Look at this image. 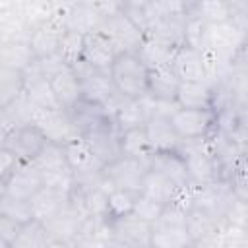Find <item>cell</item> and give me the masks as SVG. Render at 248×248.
Instances as JSON below:
<instances>
[{
	"label": "cell",
	"mask_w": 248,
	"mask_h": 248,
	"mask_svg": "<svg viewBox=\"0 0 248 248\" xmlns=\"http://www.w3.org/2000/svg\"><path fill=\"white\" fill-rule=\"evenodd\" d=\"M0 215H6V217H10V219H14L21 225L33 219L29 200L14 198V196H8V194L0 196Z\"/></svg>",
	"instance_id": "f35d334b"
},
{
	"label": "cell",
	"mask_w": 248,
	"mask_h": 248,
	"mask_svg": "<svg viewBox=\"0 0 248 248\" xmlns=\"http://www.w3.org/2000/svg\"><path fill=\"white\" fill-rule=\"evenodd\" d=\"M19 231H21V223L6 215H0V248H12Z\"/></svg>",
	"instance_id": "7bdbcfd3"
},
{
	"label": "cell",
	"mask_w": 248,
	"mask_h": 248,
	"mask_svg": "<svg viewBox=\"0 0 248 248\" xmlns=\"http://www.w3.org/2000/svg\"><path fill=\"white\" fill-rule=\"evenodd\" d=\"M108 76L114 89L122 97H145L149 68L138 56V52H118L108 68Z\"/></svg>",
	"instance_id": "6da1fadb"
},
{
	"label": "cell",
	"mask_w": 248,
	"mask_h": 248,
	"mask_svg": "<svg viewBox=\"0 0 248 248\" xmlns=\"http://www.w3.org/2000/svg\"><path fill=\"white\" fill-rule=\"evenodd\" d=\"M221 223L223 221H217L215 217H211L207 211H203L200 207L188 209V213H186V232L190 236L192 246L209 244Z\"/></svg>",
	"instance_id": "603a6c76"
},
{
	"label": "cell",
	"mask_w": 248,
	"mask_h": 248,
	"mask_svg": "<svg viewBox=\"0 0 248 248\" xmlns=\"http://www.w3.org/2000/svg\"><path fill=\"white\" fill-rule=\"evenodd\" d=\"M147 169L161 172L163 176L172 180L176 186L190 182L188 172H186V163H184V157L180 151H153L149 157Z\"/></svg>",
	"instance_id": "44dd1931"
},
{
	"label": "cell",
	"mask_w": 248,
	"mask_h": 248,
	"mask_svg": "<svg viewBox=\"0 0 248 248\" xmlns=\"http://www.w3.org/2000/svg\"><path fill=\"white\" fill-rule=\"evenodd\" d=\"M118 147H120V155L140 159L145 165L149 163V157L153 153L143 126H136V128H128L124 132H118Z\"/></svg>",
	"instance_id": "484cf974"
},
{
	"label": "cell",
	"mask_w": 248,
	"mask_h": 248,
	"mask_svg": "<svg viewBox=\"0 0 248 248\" xmlns=\"http://www.w3.org/2000/svg\"><path fill=\"white\" fill-rule=\"evenodd\" d=\"M170 70L180 81H205V70L202 64L200 50L180 45L170 60Z\"/></svg>",
	"instance_id": "ac0fdd59"
},
{
	"label": "cell",
	"mask_w": 248,
	"mask_h": 248,
	"mask_svg": "<svg viewBox=\"0 0 248 248\" xmlns=\"http://www.w3.org/2000/svg\"><path fill=\"white\" fill-rule=\"evenodd\" d=\"M149 246H155V248H184V246H192V242H190V236H188L186 229H163V227L153 225Z\"/></svg>",
	"instance_id": "836d02e7"
},
{
	"label": "cell",
	"mask_w": 248,
	"mask_h": 248,
	"mask_svg": "<svg viewBox=\"0 0 248 248\" xmlns=\"http://www.w3.org/2000/svg\"><path fill=\"white\" fill-rule=\"evenodd\" d=\"M83 41L85 35L74 29H66L60 37V45H58V54L64 58V62L68 66L78 64L83 58Z\"/></svg>",
	"instance_id": "d6a6232c"
},
{
	"label": "cell",
	"mask_w": 248,
	"mask_h": 248,
	"mask_svg": "<svg viewBox=\"0 0 248 248\" xmlns=\"http://www.w3.org/2000/svg\"><path fill=\"white\" fill-rule=\"evenodd\" d=\"M14 128V124L10 122V118H8V112H6V107L4 105H0V130H4V132H10Z\"/></svg>",
	"instance_id": "681fc988"
},
{
	"label": "cell",
	"mask_w": 248,
	"mask_h": 248,
	"mask_svg": "<svg viewBox=\"0 0 248 248\" xmlns=\"http://www.w3.org/2000/svg\"><path fill=\"white\" fill-rule=\"evenodd\" d=\"M174 103L182 108H213L215 89L207 81H180Z\"/></svg>",
	"instance_id": "ffe728a7"
},
{
	"label": "cell",
	"mask_w": 248,
	"mask_h": 248,
	"mask_svg": "<svg viewBox=\"0 0 248 248\" xmlns=\"http://www.w3.org/2000/svg\"><path fill=\"white\" fill-rule=\"evenodd\" d=\"M194 16L202 17L205 23H221L232 19L234 10L227 0H198Z\"/></svg>",
	"instance_id": "1f68e13d"
},
{
	"label": "cell",
	"mask_w": 248,
	"mask_h": 248,
	"mask_svg": "<svg viewBox=\"0 0 248 248\" xmlns=\"http://www.w3.org/2000/svg\"><path fill=\"white\" fill-rule=\"evenodd\" d=\"M99 31L110 41L116 54L118 52H136L143 39V33L128 19V16L122 10L107 16Z\"/></svg>",
	"instance_id": "8992f818"
},
{
	"label": "cell",
	"mask_w": 248,
	"mask_h": 248,
	"mask_svg": "<svg viewBox=\"0 0 248 248\" xmlns=\"http://www.w3.org/2000/svg\"><path fill=\"white\" fill-rule=\"evenodd\" d=\"M6 134H8V132L0 130V147H4V143H6Z\"/></svg>",
	"instance_id": "816d5d0a"
},
{
	"label": "cell",
	"mask_w": 248,
	"mask_h": 248,
	"mask_svg": "<svg viewBox=\"0 0 248 248\" xmlns=\"http://www.w3.org/2000/svg\"><path fill=\"white\" fill-rule=\"evenodd\" d=\"M31 124L39 126L43 130V134L46 136V140L56 141V143H64L78 134L74 120L70 116V112L62 107L56 108H41L37 105H33V116H31Z\"/></svg>",
	"instance_id": "5b68a950"
},
{
	"label": "cell",
	"mask_w": 248,
	"mask_h": 248,
	"mask_svg": "<svg viewBox=\"0 0 248 248\" xmlns=\"http://www.w3.org/2000/svg\"><path fill=\"white\" fill-rule=\"evenodd\" d=\"M178 46L167 45L159 39H153L149 35H143L140 46H138V56L143 60V64L151 70V68H161V66H170V60L174 56V50Z\"/></svg>",
	"instance_id": "4316f807"
},
{
	"label": "cell",
	"mask_w": 248,
	"mask_h": 248,
	"mask_svg": "<svg viewBox=\"0 0 248 248\" xmlns=\"http://www.w3.org/2000/svg\"><path fill=\"white\" fill-rule=\"evenodd\" d=\"M6 112L10 122L16 126H25L31 124V116H33V103L27 99L25 93H19L10 105H6Z\"/></svg>",
	"instance_id": "60d3db41"
},
{
	"label": "cell",
	"mask_w": 248,
	"mask_h": 248,
	"mask_svg": "<svg viewBox=\"0 0 248 248\" xmlns=\"http://www.w3.org/2000/svg\"><path fill=\"white\" fill-rule=\"evenodd\" d=\"M41 180L43 186L52 188L60 194H70L76 186V174L70 167L66 169H56V170H41Z\"/></svg>",
	"instance_id": "74e56055"
},
{
	"label": "cell",
	"mask_w": 248,
	"mask_h": 248,
	"mask_svg": "<svg viewBox=\"0 0 248 248\" xmlns=\"http://www.w3.org/2000/svg\"><path fill=\"white\" fill-rule=\"evenodd\" d=\"M112 120L116 124L118 132H124L128 128H136V126H143L147 116H149V108H147V99L140 97H122L118 95V99L114 101L112 108H110Z\"/></svg>",
	"instance_id": "9a60e30c"
},
{
	"label": "cell",
	"mask_w": 248,
	"mask_h": 248,
	"mask_svg": "<svg viewBox=\"0 0 248 248\" xmlns=\"http://www.w3.org/2000/svg\"><path fill=\"white\" fill-rule=\"evenodd\" d=\"M155 0H120V10H141Z\"/></svg>",
	"instance_id": "c3c4849f"
},
{
	"label": "cell",
	"mask_w": 248,
	"mask_h": 248,
	"mask_svg": "<svg viewBox=\"0 0 248 248\" xmlns=\"http://www.w3.org/2000/svg\"><path fill=\"white\" fill-rule=\"evenodd\" d=\"M62 149H64L66 163L74 170L76 176L93 174V172L103 170V167H105V163L97 157V153L93 151V147L87 143V140L83 136H76V138L64 141Z\"/></svg>",
	"instance_id": "8fae6325"
},
{
	"label": "cell",
	"mask_w": 248,
	"mask_h": 248,
	"mask_svg": "<svg viewBox=\"0 0 248 248\" xmlns=\"http://www.w3.org/2000/svg\"><path fill=\"white\" fill-rule=\"evenodd\" d=\"M46 141L48 140L39 126L25 124V126H16L6 134L4 147H8L12 153H16V157L21 161H33L41 153V149L45 147Z\"/></svg>",
	"instance_id": "9c48e42d"
},
{
	"label": "cell",
	"mask_w": 248,
	"mask_h": 248,
	"mask_svg": "<svg viewBox=\"0 0 248 248\" xmlns=\"http://www.w3.org/2000/svg\"><path fill=\"white\" fill-rule=\"evenodd\" d=\"M180 79L174 76L170 66L151 68L147 76V97L155 101H174Z\"/></svg>",
	"instance_id": "d4e9b609"
},
{
	"label": "cell",
	"mask_w": 248,
	"mask_h": 248,
	"mask_svg": "<svg viewBox=\"0 0 248 248\" xmlns=\"http://www.w3.org/2000/svg\"><path fill=\"white\" fill-rule=\"evenodd\" d=\"M170 122L180 140H200L217 130V110L176 107L170 112Z\"/></svg>",
	"instance_id": "277c9868"
},
{
	"label": "cell",
	"mask_w": 248,
	"mask_h": 248,
	"mask_svg": "<svg viewBox=\"0 0 248 248\" xmlns=\"http://www.w3.org/2000/svg\"><path fill=\"white\" fill-rule=\"evenodd\" d=\"M19 93H23V74L19 70L0 66V105H10Z\"/></svg>",
	"instance_id": "e575fe53"
},
{
	"label": "cell",
	"mask_w": 248,
	"mask_h": 248,
	"mask_svg": "<svg viewBox=\"0 0 248 248\" xmlns=\"http://www.w3.org/2000/svg\"><path fill=\"white\" fill-rule=\"evenodd\" d=\"M35 60L27 41H6L0 45V66L23 72Z\"/></svg>",
	"instance_id": "f546056e"
},
{
	"label": "cell",
	"mask_w": 248,
	"mask_h": 248,
	"mask_svg": "<svg viewBox=\"0 0 248 248\" xmlns=\"http://www.w3.org/2000/svg\"><path fill=\"white\" fill-rule=\"evenodd\" d=\"M225 221L238 225V227H248V209H246V200L242 198H234L232 203L229 205L227 213H225Z\"/></svg>",
	"instance_id": "ee69618b"
},
{
	"label": "cell",
	"mask_w": 248,
	"mask_h": 248,
	"mask_svg": "<svg viewBox=\"0 0 248 248\" xmlns=\"http://www.w3.org/2000/svg\"><path fill=\"white\" fill-rule=\"evenodd\" d=\"M184 19L186 16H174V14H167L159 23H155L145 35L159 39L167 45L172 46H180L184 43Z\"/></svg>",
	"instance_id": "f1b7e54d"
},
{
	"label": "cell",
	"mask_w": 248,
	"mask_h": 248,
	"mask_svg": "<svg viewBox=\"0 0 248 248\" xmlns=\"http://www.w3.org/2000/svg\"><path fill=\"white\" fill-rule=\"evenodd\" d=\"M87 143L93 147V151L97 153V157L107 165L112 159H116L120 155V147H118V130L116 124L112 120V116L105 118L103 122H99L97 126H93L91 130H87L85 134H81Z\"/></svg>",
	"instance_id": "5bb4252c"
},
{
	"label": "cell",
	"mask_w": 248,
	"mask_h": 248,
	"mask_svg": "<svg viewBox=\"0 0 248 248\" xmlns=\"http://www.w3.org/2000/svg\"><path fill=\"white\" fill-rule=\"evenodd\" d=\"M17 161L19 159L16 157V153H12L8 147H0V178L2 180L8 178V174L16 169Z\"/></svg>",
	"instance_id": "7dc6e473"
},
{
	"label": "cell",
	"mask_w": 248,
	"mask_h": 248,
	"mask_svg": "<svg viewBox=\"0 0 248 248\" xmlns=\"http://www.w3.org/2000/svg\"><path fill=\"white\" fill-rule=\"evenodd\" d=\"M72 68L81 81V99L95 103V105H103L110 112L114 101L118 99V93L114 89V83H112L108 72H99V70L89 68L83 62V58L78 64H74Z\"/></svg>",
	"instance_id": "3957f363"
},
{
	"label": "cell",
	"mask_w": 248,
	"mask_h": 248,
	"mask_svg": "<svg viewBox=\"0 0 248 248\" xmlns=\"http://www.w3.org/2000/svg\"><path fill=\"white\" fill-rule=\"evenodd\" d=\"M143 128H145L151 151H178L182 140L176 134L169 114H161V112L149 114Z\"/></svg>",
	"instance_id": "4fadbf2b"
},
{
	"label": "cell",
	"mask_w": 248,
	"mask_h": 248,
	"mask_svg": "<svg viewBox=\"0 0 248 248\" xmlns=\"http://www.w3.org/2000/svg\"><path fill=\"white\" fill-rule=\"evenodd\" d=\"M66 29L60 27L58 23L46 19L43 21L41 25H37L35 29H31L29 33V48L33 52V56L39 60V58H45V56H50L54 52H58V45H60V37Z\"/></svg>",
	"instance_id": "e0dca14e"
},
{
	"label": "cell",
	"mask_w": 248,
	"mask_h": 248,
	"mask_svg": "<svg viewBox=\"0 0 248 248\" xmlns=\"http://www.w3.org/2000/svg\"><path fill=\"white\" fill-rule=\"evenodd\" d=\"M2 194H4V180L0 178V196H2Z\"/></svg>",
	"instance_id": "f5cc1de1"
},
{
	"label": "cell",
	"mask_w": 248,
	"mask_h": 248,
	"mask_svg": "<svg viewBox=\"0 0 248 248\" xmlns=\"http://www.w3.org/2000/svg\"><path fill=\"white\" fill-rule=\"evenodd\" d=\"M116 56L114 46L110 45V41L101 33V31H93L85 35L83 41V62L99 72H108L112 60Z\"/></svg>",
	"instance_id": "2e32d148"
},
{
	"label": "cell",
	"mask_w": 248,
	"mask_h": 248,
	"mask_svg": "<svg viewBox=\"0 0 248 248\" xmlns=\"http://www.w3.org/2000/svg\"><path fill=\"white\" fill-rule=\"evenodd\" d=\"M161 209H163L161 203H157L155 200H151V198H147V196H143V194L138 192L136 202H134V209H132V211H134L140 219H143V221H147V223L153 225V223L157 221Z\"/></svg>",
	"instance_id": "b9f144b4"
},
{
	"label": "cell",
	"mask_w": 248,
	"mask_h": 248,
	"mask_svg": "<svg viewBox=\"0 0 248 248\" xmlns=\"http://www.w3.org/2000/svg\"><path fill=\"white\" fill-rule=\"evenodd\" d=\"M244 14L246 12H234L232 19L229 21L207 23L205 46H211L213 50L227 54V56H234L238 50H242L244 41H246Z\"/></svg>",
	"instance_id": "7a4b0ae2"
},
{
	"label": "cell",
	"mask_w": 248,
	"mask_h": 248,
	"mask_svg": "<svg viewBox=\"0 0 248 248\" xmlns=\"http://www.w3.org/2000/svg\"><path fill=\"white\" fill-rule=\"evenodd\" d=\"M37 64H39L41 74H43L46 79H50V78H52L54 74H58L60 70L68 68V64L64 62V58H62L58 52H54V54H50V56H45V58H39Z\"/></svg>",
	"instance_id": "f6af8a7d"
},
{
	"label": "cell",
	"mask_w": 248,
	"mask_h": 248,
	"mask_svg": "<svg viewBox=\"0 0 248 248\" xmlns=\"http://www.w3.org/2000/svg\"><path fill=\"white\" fill-rule=\"evenodd\" d=\"M205 33H207V23L198 17V16H186L184 19V43L190 48L202 50L205 46Z\"/></svg>",
	"instance_id": "ab89813d"
},
{
	"label": "cell",
	"mask_w": 248,
	"mask_h": 248,
	"mask_svg": "<svg viewBox=\"0 0 248 248\" xmlns=\"http://www.w3.org/2000/svg\"><path fill=\"white\" fill-rule=\"evenodd\" d=\"M234 198L236 196H234L229 180L221 178L213 184L198 186L194 207H200V209L207 211L217 221H225V213H227V209H229V205L232 203Z\"/></svg>",
	"instance_id": "30bf717a"
},
{
	"label": "cell",
	"mask_w": 248,
	"mask_h": 248,
	"mask_svg": "<svg viewBox=\"0 0 248 248\" xmlns=\"http://www.w3.org/2000/svg\"><path fill=\"white\" fill-rule=\"evenodd\" d=\"M145 170H147V165L143 161L134 159V157H126V155H118L116 159L107 163L101 172L112 188H124V190L140 192L141 178H143Z\"/></svg>",
	"instance_id": "52a82bcc"
},
{
	"label": "cell",
	"mask_w": 248,
	"mask_h": 248,
	"mask_svg": "<svg viewBox=\"0 0 248 248\" xmlns=\"http://www.w3.org/2000/svg\"><path fill=\"white\" fill-rule=\"evenodd\" d=\"M165 10L174 16H190L196 10L198 0H161Z\"/></svg>",
	"instance_id": "bcb514c9"
},
{
	"label": "cell",
	"mask_w": 248,
	"mask_h": 248,
	"mask_svg": "<svg viewBox=\"0 0 248 248\" xmlns=\"http://www.w3.org/2000/svg\"><path fill=\"white\" fill-rule=\"evenodd\" d=\"M29 205H31V215L33 219L46 223L52 217H56L62 209H66L68 205V196L60 194L52 188L41 186L31 198H29Z\"/></svg>",
	"instance_id": "d6986e66"
},
{
	"label": "cell",
	"mask_w": 248,
	"mask_h": 248,
	"mask_svg": "<svg viewBox=\"0 0 248 248\" xmlns=\"http://www.w3.org/2000/svg\"><path fill=\"white\" fill-rule=\"evenodd\" d=\"M138 192L132 190H124V188H112L107 194V217H120L124 213H130L134 209V202H136Z\"/></svg>",
	"instance_id": "8d00e7d4"
},
{
	"label": "cell",
	"mask_w": 248,
	"mask_h": 248,
	"mask_svg": "<svg viewBox=\"0 0 248 248\" xmlns=\"http://www.w3.org/2000/svg\"><path fill=\"white\" fill-rule=\"evenodd\" d=\"M48 81H50L54 97H56V101L62 108L70 110L81 99V81H79V78H78V74L74 72L72 66L60 70Z\"/></svg>",
	"instance_id": "7402d4cb"
},
{
	"label": "cell",
	"mask_w": 248,
	"mask_h": 248,
	"mask_svg": "<svg viewBox=\"0 0 248 248\" xmlns=\"http://www.w3.org/2000/svg\"><path fill=\"white\" fill-rule=\"evenodd\" d=\"M105 21V16L101 14V10L87 0H74L72 10H70V17H68V29L79 31L83 35L99 31L101 25Z\"/></svg>",
	"instance_id": "cb8c5ba5"
},
{
	"label": "cell",
	"mask_w": 248,
	"mask_h": 248,
	"mask_svg": "<svg viewBox=\"0 0 248 248\" xmlns=\"http://www.w3.org/2000/svg\"><path fill=\"white\" fill-rule=\"evenodd\" d=\"M234 12H246V0H227Z\"/></svg>",
	"instance_id": "f907efd6"
},
{
	"label": "cell",
	"mask_w": 248,
	"mask_h": 248,
	"mask_svg": "<svg viewBox=\"0 0 248 248\" xmlns=\"http://www.w3.org/2000/svg\"><path fill=\"white\" fill-rule=\"evenodd\" d=\"M174 188H176V184L172 180H169L167 176H163L161 172H157L153 169H147L145 174H143V178H141L140 194L155 200L161 205H167L172 200Z\"/></svg>",
	"instance_id": "83f0119b"
},
{
	"label": "cell",
	"mask_w": 248,
	"mask_h": 248,
	"mask_svg": "<svg viewBox=\"0 0 248 248\" xmlns=\"http://www.w3.org/2000/svg\"><path fill=\"white\" fill-rule=\"evenodd\" d=\"M45 246H54L52 236L46 231L45 223L31 219L21 225V231L12 248H45Z\"/></svg>",
	"instance_id": "4dcf8cb0"
},
{
	"label": "cell",
	"mask_w": 248,
	"mask_h": 248,
	"mask_svg": "<svg viewBox=\"0 0 248 248\" xmlns=\"http://www.w3.org/2000/svg\"><path fill=\"white\" fill-rule=\"evenodd\" d=\"M108 225H110V232L116 246H134V248L149 246L153 225L140 219L134 211L108 219Z\"/></svg>",
	"instance_id": "ba28073f"
},
{
	"label": "cell",
	"mask_w": 248,
	"mask_h": 248,
	"mask_svg": "<svg viewBox=\"0 0 248 248\" xmlns=\"http://www.w3.org/2000/svg\"><path fill=\"white\" fill-rule=\"evenodd\" d=\"M33 163L39 170H56V169H66L68 167L62 143H56V141H50V140L45 143V147L33 159Z\"/></svg>",
	"instance_id": "d590c367"
},
{
	"label": "cell",
	"mask_w": 248,
	"mask_h": 248,
	"mask_svg": "<svg viewBox=\"0 0 248 248\" xmlns=\"http://www.w3.org/2000/svg\"><path fill=\"white\" fill-rule=\"evenodd\" d=\"M41 186H43L41 170L35 167V163L19 159L16 169L4 180V194L21 198V200H29Z\"/></svg>",
	"instance_id": "7c38bea8"
}]
</instances>
